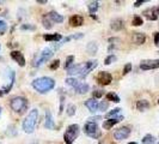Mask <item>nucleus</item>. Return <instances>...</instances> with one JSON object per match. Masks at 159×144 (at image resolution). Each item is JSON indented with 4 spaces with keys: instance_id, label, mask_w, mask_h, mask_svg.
I'll use <instances>...</instances> for the list:
<instances>
[{
    "instance_id": "6",
    "label": "nucleus",
    "mask_w": 159,
    "mask_h": 144,
    "mask_svg": "<svg viewBox=\"0 0 159 144\" xmlns=\"http://www.w3.org/2000/svg\"><path fill=\"white\" fill-rule=\"evenodd\" d=\"M53 50L50 49V48H44L43 50H42V53L40 54V56H39V59L34 63V66H36V67H39V66H41V65L43 64V63H46V61H48L52 56H53Z\"/></svg>"
},
{
    "instance_id": "15",
    "label": "nucleus",
    "mask_w": 159,
    "mask_h": 144,
    "mask_svg": "<svg viewBox=\"0 0 159 144\" xmlns=\"http://www.w3.org/2000/svg\"><path fill=\"white\" fill-rule=\"evenodd\" d=\"M48 18L53 22V23H62L64 22V17L61 16L60 13H57L55 11H52V12H49V15H48Z\"/></svg>"
},
{
    "instance_id": "44",
    "label": "nucleus",
    "mask_w": 159,
    "mask_h": 144,
    "mask_svg": "<svg viewBox=\"0 0 159 144\" xmlns=\"http://www.w3.org/2000/svg\"><path fill=\"white\" fill-rule=\"evenodd\" d=\"M143 2H146V1H145V0H139V1H135V4H134V6H135V7H139L140 5H143Z\"/></svg>"
},
{
    "instance_id": "21",
    "label": "nucleus",
    "mask_w": 159,
    "mask_h": 144,
    "mask_svg": "<svg viewBox=\"0 0 159 144\" xmlns=\"http://www.w3.org/2000/svg\"><path fill=\"white\" fill-rule=\"evenodd\" d=\"M133 41H134V43H136V45H143V42L146 41V36H145V34H143V32H135L133 35Z\"/></svg>"
},
{
    "instance_id": "4",
    "label": "nucleus",
    "mask_w": 159,
    "mask_h": 144,
    "mask_svg": "<svg viewBox=\"0 0 159 144\" xmlns=\"http://www.w3.org/2000/svg\"><path fill=\"white\" fill-rule=\"evenodd\" d=\"M10 106L12 108V111H15L16 113H22L24 112V109H26L28 101H26V98H24L22 96H16L11 100Z\"/></svg>"
},
{
    "instance_id": "1",
    "label": "nucleus",
    "mask_w": 159,
    "mask_h": 144,
    "mask_svg": "<svg viewBox=\"0 0 159 144\" xmlns=\"http://www.w3.org/2000/svg\"><path fill=\"white\" fill-rule=\"evenodd\" d=\"M32 88L40 94H47L55 87V80L50 77H40L32 80Z\"/></svg>"
},
{
    "instance_id": "8",
    "label": "nucleus",
    "mask_w": 159,
    "mask_h": 144,
    "mask_svg": "<svg viewBox=\"0 0 159 144\" xmlns=\"http://www.w3.org/2000/svg\"><path fill=\"white\" fill-rule=\"evenodd\" d=\"M97 65H98L97 64V60H90L88 63H85V65L83 66V71L79 74V77L81 79H84L90 72L92 71V70H95V67H97Z\"/></svg>"
},
{
    "instance_id": "33",
    "label": "nucleus",
    "mask_w": 159,
    "mask_h": 144,
    "mask_svg": "<svg viewBox=\"0 0 159 144\" xmlns=\"http://www.w3.org/2000/svg\"><path fill=\"white\" fill-rule=\"evenodd\" d=\"M73 60H74V56H73V55L67 56V59L65 60V63H64L65 69H70V67H71V65H72V63H73Z\"/></svg>"
},
{
    "instance_id": "11",
    "label": "nucleus",
    "mask_w": 159,
    "mask_h": 144,
    "mask_svg": "<svg viewBox=\"0 0 159 144\" xmlns=\"http://www.w3.org/2000/svg\"><path fill=\"white\" fill-rule=\"evenodd\" d=\"M145 17L148 19V21H156L158 19L159 16V7H150L147 8L145 12H143Z\"/></svg>"
},
{
    "instance_id": "2",
    "label": "nucleus",
    "mask_w": 159,
    "mask_h": 144,
    "mask_svg": "<svg viewBox=\"0 0 159 144\" xmlns=\"http://www.w3.org/2000/svg\"><path fill=\"white\" fill-rule=\"evenodd\" d=\"M37 119H39V111L36 108L31 109L28 117L25 118V120L23 121V130L24 132L26 133H32L35 131L36 124H37Z\"/></svg>"
},
{
    "instance_id": "27",
    "label": "nucleus",
    "mask_w": 159,
    "mask_h": 144,
    "mask_svg": "<svg viewBox=\"0 0 159 144\" xmlns=\"http://www.w3.org/2000/svg\"><path fill=\"white\" fill-rule=\"evenodd\" d=\"M66 84L70 85V87H73V88H77L80 84V82L77 78H67L66 79Z\"/></svg>"
},
{
    "instance_id": "30",
    "label": "nucleus",
    "mask_w": 159,
    "mask_h": 144,
    "mask_svg": "<svg viewBox=\"0 0 159 144\" xmlns=\"http://www.w3.org/2000/svg\"><path fill=\"white\" fill-rule=\"evenodd\" d=\"M42 23H43V26H44L46 29H48V30L53 28V24H52L53 22H52V21L48 18V16L47 17H43V19H42Z\"/></svg>"
},
{
    "instance_id": "14",
    "label": "nucleus",
    "mask_w": 159,
    "mask_h": 144,
    "mask_svg": "<svg viewBox=\"0 0 159 144\" xmlns=\"http://www.w3.org/2000/svg\"><path fill=\"white\" fill-rule=\"evenodd\" d=\"M85 106L88 107V109L91 113H96L98 109V101L96 98H89L85 101Z\"/></svg>"
},
{
    "instance_id": "22",
    "label": "nucleus",
    "mask_w": 159,
    "mask_h": 144,
    "mask_svg": "<svg viewBox=\"0 0 159 144\" xmlns=\"http://www.w3.org/2000/svg\"><path fill=\"white\" fill-rule=\"evenodd\" d=\"M136 108H138V111L143 112V111H146V109L150 108V102L146 101V100H139L136 102Z\"/></svg>"
},
{
    "instance_id": "32",
    "label": "nucleus",
    "mask_w": 159,
    "mask_h": 144,
    "mask_svg": "<svg viewBox=\"0 0 159 144\" xmlns=\"http://www.w3.org/2000/svg\"><path fill=\"white\" fill-rule=\"evenodd\" d=\"M75 111H77V107H75L74 104H70V106L67 107V109H66V113H67V115L73 117V115L75 114Z\"/></svg>"
},
{
    "instance_id": "43",
    "label": "nucleus",
    "mask_w": 159,
    "mask_h": 144,
    "mask_svg": "<svg viewBox=\"0 0 159 144\" xmlns=\"http://www.w3.org/2000/svg\"><path fill=\"white\" fill-rule=\"evenodd\" d=\"M158 42H159V32H156L154 34V43H156V46L158 45Z\"/></svg>"
},
{
    "instance_id": "12",
    "label": "nucleus",
    "mask_w": 159,
    "mask_h": 144,
    "mask_svg": "<svg viewBox=\"0 0 159 144\" xmlns=\"http://www.w3.org/2000/svg\"><path fill=\"white\" fill-rule=\"evenodd\" d=\"M11 58L19 64V66H25V58H24L23 53H20V52H18V50H13V52H11Z\"/></svg>"
},
{
    "instance_id": "48",
    "label": "nucleus",
    "mask_w": 159,
    "mask_h": 144,
    "mask_svg": "<svg viewBox=\"0 0 159 144\" xmlns=\"http://www.w3.org/2000/svg\"><path fill=\"white\" fill-rule=\"evenodd\" d=\"M157 46H158V47H159V42H158V45H157Z\"/></svg>"
},
{
    "instance_id": "49",
    "label": "nucleus",
    "mask_w": 159,
    "mask_h": 144,
    "mask_svg": "<svg viewBox=\"0 0 159 144\" xmlns=\"http://www.w3.org/2000/svg\"><path fill=\"white\" fill-rule=\"evenodd\" d=\"M158 104H159V100H158Z\"/></svg>"
},
{
    "instance_id": "47",
    "label": "nucleus",
    "mask_w": 159,
    "mask_h": 144,
    "mask_svg": "<svg viewBox=\"0 0 159 144\" xmlns=\"http://www.w3.org/2000/svg\"><path fill=\"white\" fill-rule=\"evenodd\" d=\"M128 144H138V143H135V142H130V143H128Z\"/></svg>"
},
{
    "instance_id": "25",
    "label": "nucleus",
    "mask_w": 159,
    "mask_h": 144,
    "mask_svg": "<svg viewBox=\"0 0 159 144\" xmlns=\"http://www.w3.org/2000/svg\"><path fill=\"white\" fill-rule=\"evenodd\" d=\"M98 6H99V2L98 1H92V2H90L89 4V12L91 13V16L95 17V13L97 12V10H98Z\"/></svg>"
},
{
    "instance_id": "50",
    "label": "nucleus",
    "mask_w": 159,
    "mask_h": 144,
    "mask_svg": "<svg viewBox=\"0 0 159 144\" xmlns=\"http://www.w3.org/2000/svg\"><path fill=\"white\" fill-rule=\"evenodd\" d=\"M157 144H159V142H158V143H157Z\"/></svg>"
},
{
    "instance_id": "17",
    "label": "nucleus",
    "mask_w": 159,
    "mask_h": 144,
    "mask_svg": "<svg viewBox=\"0 0 159 144\" xmlns=\"http://www.w3.org/2000/svg\"><path fill=\"white\" fill-rule=\"evenodd\" d=\"M46 127L48 128V130H54L55 128V124H54V120H53V118H52V113L49 112V111H47L46 112Z\"/></svg>"
},
{
    "instance_id": "24",
    "label": "nucleus",
    "mask_w": 159,
    "mask_h": 144,
    "mask_svg": "<svg viewBox=\"0 0 159 144\" xmlns=\"http://www.w3.org/2000/svg\"><path fill=\"white\" fill-rule=\"evenodd\" d=\"M89 89H90L89 84H86V83H80L77 88H74V90H75L77 94H86L89 91Z\"/></svg>"
},
{
    "instance_id": "9",
    "label": "nucleus",
    "mask_w": 159,
    "mask_h": 144,
    "mask_svg": "<svg viewBox=\"0 0 159 144\" xmlns=\"http://www.w3.org/2000/svg\"><path fill=\"white\" fill-rule=\"evenodd\" d=\"M97 82L102 85H109L112 82V76L109 72H99L97 76Z\"/></svg>"
},
{
    "instance_id": "20",
    "label": "nucleus",
    "mask_w": 159,
    "mask_h": 144,
    "mask_svg": "<svg viewBox=\"0 0 159 144\" xmlns=\"http://www.w3.org/2000/svg\"><path fill=\"white\" fill-rule=\"evenodd\" d=\"M84 23V18L81 16H72L70 18V24H71L72 26H80L81 24Z\"/></svg>"
},
{
    "instance_id": "34",
    "label": "nucleus",
    "mask_w": 159,
    "mask_h": 144,
    "mask_svg": "<svg viewBox=\"0 0 159 144\" xmlns=\"http://www.w3.org/2000/svg\"><path fill=\"white\" fill-rule=\"evenodd\" d=\"M143 18L139 16L134 17V18H133V22H132V24H133L134 26H140V25H143Z\"/></svg>"
},
{
    "instance_id": "28",
    "label": "nucleus",
    "mask_w": 159,
    "mask_h": 144,
    "mask_svg": "<svg viewBox=\"0 0 159 144\" xmlns=\"http://www.w3.org/2000/svg\"><path fill=\"white\" fill-rule=\"evenodd\" d=\"M107 100L108 101H114L115 103H119L120 102V97L115 93H108L107 94Z\"/></svg>"
},
{
    "instance_id": "31",
    "label": "nucleus",
    "mask_w": 159,
    "mask_h": 144,
    "mask_svg": "<svg viewBox=\"0 0 159 144\" xmlns=\"http://www.w3.org/2000/svg\"><path fill=\"white\" fill-rule=\"evenodd\" d=\"M108 107H109V102H108V101H102L101 103H98V109H97V111H99V112H105V111L108 109Z\"/></svg>"
},
{
    "instance_id": "42",
    "label": "nucleus",
    "mask_w": 159,
    "mask_h": 144,
    "mask_svg": "<svg viewBox=\"0 0 159 144\" xmlns=\"http://www.w3.org/2000/svg\"><path fill=\"white\" fill-rule=\"evenodd\" d=\"M102 119V117H93V118H89V121H91V122H95L97 120H101Z\"/></svg>"
},
{
    "instance_id": "16",
    "label": "nucleus",
    "mask_w": 159,
    "mask_h": 144,
    "mask_svg": "<svg viewBox=\"0 0 159 144\" xmlns=\"http://www.w3.org/2000/svg\"><path fill=\"white\" fill-rule=\"evenodd\" d=\"M110 28H111L112 30H115V31L122 30V28H123V21L121 18L114 19V21H111V23H110Z\"/></svg>"
},
{
    "instance_id": "41",
    "label": "nucleus",
    "mask_w": 159,
    "mask_h": 144,
    "mask_svg": "<svg viewBox=\"0 0 159 144\" xmlns=\"http://www.w3.org/2000/svg\"><path fill=\"white\" fill-rule=\"evenodd\" d=\"M64 101H65V97L64 96H61V106H60V111H59V113H62V111H64Z\"/></svg>"
},
{
    "instance_id": "46",
    "label": "nucleus",
    "mask_w": 159,
    "mask_h": 144,
    "mask_svg": "<svg viewBox=\"0 0 159 144\" xmlns=\"http://www.w3.org/2000/svg\"><path fill=\"white\" fill-rule=\"evenodd\" d=\"M2 95H4V91H2V90H0V97H1Z\"/></svg>"
},
{
    "instance_id": "10",
    "label": "nucleus",
    "mask_w": 159,
    "mask_h": 144,
    "mask_svg": "<svg viewBox=\"0 0 159 144\" xmlns=\"http://www.w3.org/2000/svg\"><path fill=\"white\" fill-rule=\"evenodd\" d=\"M129 135H130V128L127 127V126H123V127H121L115 131L114 137H115V139H117V141H122V139L128 138Z\"/></svg>"
},
{
    "instance_id": "39",
    "label": "nucleus",
    "mask_w": 159,
    "mask_h": 144,
    "mask_svg": "<svg viewBox=\"0 0 159 144\" xmlns=\"http://www.w3.org/2000/svg\"><path fill=\"white\" fill-rule=\"evenodd\" d=\"M22 30H35V26L34 25H30V24H23L22 25Z\"/></svg>"
},
{
    "instance_id": "45",
    "label": "nucleus",
    "mask_w": 159,
    "mask_h": 144,
    "mask_svg": "<svg viewBox=\"0 0 159 144\" xmlns=\"http://www.w3.org/2000/svg\"><path fill=\"white\" fill-rule=\"evenodd\" d=\"M36 2H37V4H42V5H43V4H47V0H37Z\"/></svg>"
},
{
    "instance_id": "23",
    "label": "nucleus",
    "mask_w": 159,
    "mask_h": 144,
    "mask_svg": "<svg viewBox=\"0 0 159 144\" xmlns=\"http://www.w3.org/2000/svg\"><path fill=\"white\" fill-rule=\"evenodd\" d=\"M97 49H98V45H97V42H93V41L89 42L88 46H86V50H88V53L90 55H95Z\"/></svg>"
},
{
    "instance_id": "13",
    "label": "nucleus",
    "mask_w": 159,
    "mask_h": 144,
    "mask_svg": "<svg viewBox=\"0 0 159 144\" xmlns=\"http://www.w3.org/2000/svg\"><path fill=\"white\" fill-rule=\"evenodd\" d=\"M121 120H123V115H117V117H116V118H114V119L104 120L103 127L105 128V130H110L114 125H116V124H117V122H120Z\"/></svg>"
},
{
    "instance_id": "7",
    "label": "nucleus",
    "mask_w": 159,
    "mask_h": 144,
    "mask_svg": "<svg viewBox=\"0 0 159 144\" xmlns=\"http://www.w3.org/2000/svg\"><path fill=\"white\" fill-rule=\"evenodd\" d=\"M159 67V59H148V60H143L140 63V69L143 71L147 70H154Z\"/></svg>"
},
{
    "instance_id": "36",
    "label": "nucleus",
    "mask_w": 159,
    "mask_h": 144,
    "mask_svg": "<svg viewBox=\"0 0 159 144\" xmlns=\"http://www.w3.org/2000/svg\"><path fill=\"white\" fill-rule=\"evenodd\" d=\"M6 29H7V24L5 23L4 21H0V34H1V35L5 34Z\"/></svg>"
},
{
    "instance_id": "5",
    "label": "nucleus",
    "mask_w": 159,
    "mask_h": 144,
    "mask_svg": "<svg viewBox=\"0 0 159 144\" xmlns=\"http://www.w3.org/2000/svg\"><path fill=\"white\" fill-rule=\"evenodd\" d=\"M84 132L85 135H88L91 138H99L101 137V130L98 127V125L96 122H91L88 121L85 125H84Z\"/></svg>"
},
{
    "instance_id": "19",
    "label": "nucleus",
    "mask_w": 159,
    "mask_h": 144,
    "mask_svg": "<svg viewBox=\"0 0 159 144\" xmlns=\"http://www.w3.org/2000/svg\"><path fill=\"white\" fill-rule=\"evenodd\" d=\"M83 66L84 65H74V66H71L68 70H67V73L70 76H74V74H80L81 71H83Z\"/></svg>"
},
{
    "instance_id": "18",
    "label": "nucleus",
    "mask_w": 159,
    "mask_h": 144,
    "mask_svg": "<svg viewBox=\"0 0 159 144\" xmlns=\"http://www.w3.org/2000/svg\"><path fill=\"white\" fill-rule=\"evenodd\" d=\"M43 39L49 42H52V41L56 42V41L62 40V36H61V34H46V35H43Z\"/></svg>"
},
{
    "instance_id": "26",
    "label": "nucleus",
    "mask_w": 159,
    "mask_h": 144,
    "mask_svg": "<svg viewBox=\"0 0 159 144\" xmlns=\"http://www.w3.org/2000/svg\"><path fill=\"white\" fill-rule=\"evenodd\" d=\"M121 112V108H115V109H112L111 112L107 113L105 114V118L107 119H114V118H116L117 117V114Z\"/></svg>"
},
{
    "instance_id": "40",
    "label": "nucleus",
    "mask_w": 159,
    "mask_h": 144,
    "mask_svg": "<svg viewBox=\"0 0 159 144\" xmlns=\"http://www.w3.org/2000/svg\"><path fill=\"white\" fill-rule=\"evenodd\" d=\"M130 70H132V64L128 63V64L123 67V72H122V73H123V74H127L128 72H130Z\"/></svg>"
},
{
    "instance_id": "29",
    "label": "nucleus",
    "mask_w": 159,
    "mask_h": 144,
    "mask_svg": "<svg viewBox=\"0 0 159 144\" xmlns=\"http://www.w3.org/2000/svg\"><path fill=\"white\" fill-rule=\"evenodd\" d=\"M154 142H156V138L152 135H146L143 138V144H154Z\"/></svg>"
},
{
    "instance_id": "3",
    "label": "nucleus",
    "mask_w": 159,
    "mask_h": 144,
    "mask_svg": "<svg viewBox=\"0 0 159 144\" xmlns=\"http://www.w3.org/2000/svg\"><path fill=\"white\" fill-rule=\"evenodd\" d=\"M78 136H79V125L72 124V125H70V126L67 127V130H66V132H65V135H64L65 143L72 144L74 142V139Z\"/></svg>"
},
{
    "instance_id": "37",
    "label": "nucleus",
    "mask_w": 159,
    "mask_h": 144,
    "mask_svg": "<svg viewBox=\"0 0 159 144\" xmlns=\"http://www.w3.org/2000/svg\"><path fill=\"white\" fill-rule=\"evenodd\" d=\"M92 95H93V98H96V100H97V98H101V97L104 95V91H103V90H95Z\"/></svg>"
},
{
    "instance_id": "38",
    "label": "nucleus",
    "mask_w": 159,
    "mask_h": 144,
    "mask_svg": "<svg viewBox=\"0 0 159 144\" xmlns=\"http://www.w3.org/2000/svg\"><path fill=\"white\" fill-rule=\"evenodd\" d=\"M59 66H60V60L56 59V60H54V61L50 64V70H56Z\"/></svg>"
},
{
    "instance_id": "35",
    "label": "nucleus",
    "mask_w": 159,
    "mask_h": 144,
    "mask_svg": "<svg viewBox=\"0 0 159 144\" xmlns=\"http://www.w3.org/2000/svg\"><path fill=\"white\" fill-rule=\"evenodd\" d=\"M116 60V56L114 55V54H111V55H109L105 60H104V64L105 65H110L111 63H114Z\"/></svg>"
}]
</instances>
